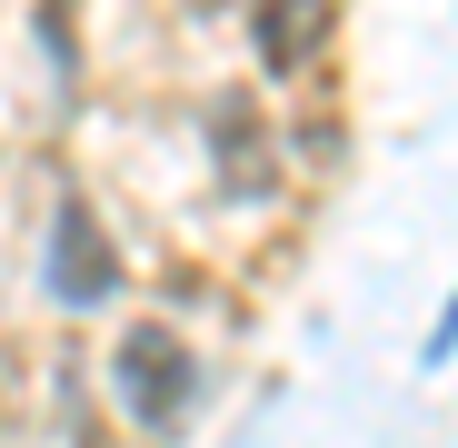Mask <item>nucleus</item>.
Here are the masks:
<instances>
[{
    "label": "nucleus",
    "instance_id": "obj_1",
    "mask_svg": "<svg viewBox=\"0 0 458 448\" xmlns=\"http://www.w3.org/2000/svg\"><path fill=\"white\" fill-rule=\"evenodd\" d=\"M190 389H199V368L180 349V329H130L120 339V399L140 428H180L190 418Z\"/></svg>",
    "mask_w": 458,
    "mask_h": 448
},
{
    "label": "nucleus",
    "instance_id": "obj_2",
    "mask_svg": "<svg viewBox=\"0 0 458 448\" xmlns=\"http://www.w3.org/2000/svg\"><path fill=\"white\" fill-rule=\"evenodd\" d=\"M50 299H70V309H100V299H120V249L100 240V219L70 199L50 219Z\"/></svg>",
    "mask_w": 458,
    "mask_h": 448
},
{
    "label": "nucleus",
    "instance_id": "obj_3",
    "mask_svg": "<svg viewBox=\"0 0 458 448\" xmlns=\"http://www.w3.org/2000/svg\"><path fill=\"white\" fill-rule=\"evenodd\" d=\"M250 40H259V60L279 80H299L310 50L329 40V0H250Z\"/></svg>",
    "mask_w": 458,
    "mask_h": 448
},
{
    "label": "nucleus",
    "instance_id": "obj_4",
    "mask_svg": "<svg viewBox=\"0 0 458 448\" xmlns=\"http://www.w3.org/2000/svg\"><path fill=\"white\" fill-rule=\"evenodd\" d=\"M209 149H219V180L240 190V199H259L269 190V149H259V120L229 100V110H209Z\"/></svg>",
    "mask_w": 458,
    "mask_h": 448
},
{
    "label": "nucleus",
    "instance_id": "obj_5",
    "mask_svg": "<svg viewBox=\"0 0 458 448\" xmlns=\"http://www.w3.org/2000/svg\"><path fill=\"white\" fill-rule=\"evenodd\" d=\"M458 349V299H448V319H438V339H428V359H448Z\"/></svg>",
    "mask_w": 458,
    "mask_h": 448
}]
</instances>
